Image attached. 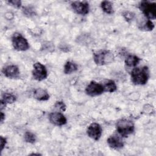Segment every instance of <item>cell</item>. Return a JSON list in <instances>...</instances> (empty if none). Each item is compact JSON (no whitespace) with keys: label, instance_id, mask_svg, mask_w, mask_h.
I'll return each mask as SVG.
<instances>
[{"label":"cell","instance_id":"1","mask_svg":"<svg viewBox=\"0 0 156 156\" xmlns=\"http://www.w3.org/2000/svg\"><path fill=\"white\" fill-rule=\"evenodd\" d=\"M149 70L147 66L135 67L130 73L131 82L136 85H145L149 78Z\"/></svg>","mask_w":156,"mask_h":156},{"label":"cell","instance_id":"2","mask_svg":"<svg viewBox=\"0 0 156 156\" xmlns=\"http://www.w3.org/2000/svg\"><path fill=\"white\" fill-rule=\"evenodd\" d=\"M116 129L121 136L126 138L133 133L135 130V126L132 121L122 118L119 119L116 122Z\"/></svg>","mask_w":156,"mask_h":156},{"label":"cell","instance_id":"3","mask_svg":"<svg viewBox=\"0 0 156 156\" xmlns=\"http://www.w3.org/2000/svg\"><path fill=\"white\" fill-rule=\"evenodd\" d=\"M115 60V55L109 50H99L93 54L94 62L99 66H102L112 63Z\"/></svg>","mask_w":156,"mask_h":156},{"label":"cell","instance_id":"4","mask_svg":"<svg viewBox=\"0 0 156 156\" xmlns=\"http://www.w3.org/2000/svg\"><path fill=\"white\" fill-rule=\"evenodd\" d=\"M138 8L148 20H155L156 18V4L147 1H142Z\"/></svg>","mask_w":156,"mask_h":156},{"label":"cell","instance_id":"5","mask_svg":"<svg viewBox=\"0 0 156 156\" xmlns=\"http://www.w3.org/2000/svg\"><path fill=\"white\" fill-rule=\"evenodd\" d=\"M12 43L14 49L18 51H25L29 48V44L27 39L18 32L13 34Z\"/></svg>","mask_w":156,"mask_h":156},{"label":"cell","instance_id":"6","mask_svg":"<svg viewBox=\"0 0 156 156\" xmlns=\"http://www.w3.org/2000/svg\"><path fill=\"white\" fill-rule=\"evenodd\" d=\"M32 73L34 79L38 81H41L48 77L46 68L40 62H36L34 64Z\"/></svg>","mask_w":156,"mask_h":156},{"label":"cell","instance_id":"7","mask_svg":"<svg viewBox=\"0 0 156 156\" xmlns=\"http://www.w3.org/2000/svg\"><path fill=\"white\" fill-rule=\"evenodd\" d=\"M104 92L102 83H98L94 80L91 81L85 88V93L87 95L94 97L99 96Z\"/></svg>","mask_w":156,"mask_h":156},{"label":"cell","instance_id":"8","mask_svg":"<svg viewBox=\"0 0 156 156\" xmlns=\"http://www.w3.org/2000/svg\"><path fill=\"white\" fill-rule=\"evenodd\" d=\"M87 133L90 138L95 141H98L102 135V129L99 124L93 122L88 127Z\"/></svg>","mask_w":156,"mask_h":156},{"label":"cell","instance_id":"9","mask_svg":"<svg viewBox=\"0 0 156 156\" xmlns=\"http://www.w3.org/2000/svg\"><path fill=\"white\" fill-rule=\"evenodd\" d=\"M71 5L73 11L78 15H85L89 12V4L87 1H74L71 2Z\"/></svg>","mask_w":156,"mask_h":156},{"label":"cell","instance_id":"10","mask_svg":"<svg viewBox=\"0 0 156 156\" xmlns=\"http://www.w3.org/2000/svg\"><path fill=\"white\" fill-rule=\"evenodd\" d=\"M2 72L4 76L9 79H17L20 74L18 67L15 65H10L4 67Z\"/></svg>","mask_w":156,"mask_h":156},{"label":"cell","instance_id":"11","mask_svg":"<svg viewBox=\"0 0 156 156\" xmlns=\"http://www.w3.org/2000/svg\"><path fill=\"white\" fill-rule=\"evenodd\" d=\"M49 120L51 124L57 126H63L67 122L66 117L60 112L51 113L49 115Z\"/></svg>","mask_w":156,"mask_h":156},{"label":"cell","instance_id":"12","mask_svg":"<svg viewBox=\"0 0 156 156\" xmlns=\"http://www.w3.org/2000/svg\"><path fill=\"white\" fill-rule=\"evenodd\" d=\"M107 144L108 146L114 149H119L124 147V142L122 138L117 135H113L110 136L107 140Z\"/></svg>","mask_w":156,"mask_h":156},{"label":"cell","instance_id":"13","mask_svg":"<svg viewBox=\"0 0 156 156\" xmlns=\"http://www.w3.org/2000/svg\"><path fill=\"white\" fill-rule=\"evenodd\" d=\"M34 98L39 101H45L49 99V94L48 91L43 88H38L34 91Z\"/></svg>","mask_w":156,"mask_h":156},{"label":"cell","instance_id":"14","mask_svg":"<svg viewBox=\"0 0 156 156\" xmlns=\"http://www.w3.org/2000/svg\"><path fill=\"white\" fill-rule=\"evenodd\" d=\"M141 60V59L138 56L135 55L130 54L126 57L125 60V64L127 67L135 68L137 66V65L140 63Z\"/></svg>","mask_w":156,"mask_h":156},{"label":"cell","instance_id":"15","mask_svg":"<svg viewBox=\"0 0 156 156\" xmlns=\"http://www.w3.org/2000/svg\"><path fill=\"white\" fill-rule=\"evenodd\" d=\"M102 85L104 87V92L113 93L117 90V86L116 85V83L113 80H105Z\"/></svg>","mask_w":156,"mask_h":156},{"label":"cell","instance_id":"16","mask_svg":"<svg viewBox=\"0 0 156 156\" xmlns=\"http://www.w3.org/2000/svg\"><path fill=\"white\" fill-rule=\"evenodd\" d=\"M78 69L77 65L71 61H68L64 65L63 72L65 74H70Z\"/></svg>","mask_w":156,"mask_h":156},{"label":"cell","instance_id":"17","mask_svg":"<svg viewBox=\"0 0 156 156\" xmlns=\"http://www.w3.org/2000/svg\"><path fill=\"white\" fill-rule=\"evenodd\" d=\"M101 7L107 14L112 15L114 13L113 4L108 1H104L101 3Z\"/></svg>","mask_w":156,"mask_h":156},{"label":"cell","instance_id":"18","mask_svg":"<svg viewBox=\"0 0 156 156\" xmlns=\"http://www.w3.org/2000/svg\"><path fill=\"white\" fill-rule=\"evenodd\" d=\"M3 102H4L6 104H13L15 102L16 100V98L15 95L11 94V93H4L2 95L1 99Z\"/></svg>","mask_w":156,"mask_h":156},{"label":"cell","instance_id":"19","mask_svg":"<svg viewBox=\"0 0 156 156\" xmlns=\"http://www.w3.org/2000/svg\"><path fill=\"white\" fill-rule=\"evenodd\" d=\"M154 27L155 26H154V24L152 23V21L150 20L147 19V20L144 21V23H141V27H140L139 28L141 30L151 31V30H152L154 29Z\"/></svg>","mask_w":156,"mask_h":156},{"label":"cell","instance_id":"20","mask_svg":"<svg viewBox=\"0 0 156 156\" xmlns=\"http://www.w3.org/2000/svg\"><path fill=\"white\" fill-rule=\"evenodd\" d=\"M24 138L26 143L33 144L36 141V136L31 132H26L24 135Z\"/></svg>","mask_w":156,"mask_h":156},{"label":"cell","instance_id":"21","mask_svg":"<svg viewBox=\"0 0 156 156\" xmlns=\"http://www.w3.org/2000/svg\"><path fill=\"white\" fill-rule=\"evenodd\" d=\"M122 16L126 21L130 22V21H132V20L133 19V18L135 16V14L133 12L127 10V11H124L122 12Z\"/></svg>","mask_w":156,"mask_h":156},{"label":"cell","instance_id":"22","mask_svg":"<svg viewBox=\"0 0 156 156\" xmlns=\"http://www.w3.org/2000/svg\"><path fill=\"white\" fill-rule=\"evenodd\" d=\"M55 107L57 108H58L60 110H61L63 112H65L66 110V106L65 105V104L62 102V101H57L56 102V103L55 104Z\"/></svg>","mask_w":156,"mask_h":156},{"label":"cell","instance_id":"23","mask_svg":"<svg viewBox=\"0 0 156 156\" xmlns=\"http://www.w3.org/2000/svg\"><path fill=\"white\" fill-rule=\"evenodd\" d=\"M7 3L10 4L11 5L16 7V8H20L21 5V2L19 0H12V1H8Z\"/></svg>","mask_w":156,"mask_h":156},{"label":"cell","instance_id":"24","mask_svg":"<svg viewBox=\"0 0 156 156\" xmlns=\"http://www.w3.org/2000/svg\"><path fill=\"white\" fill-rule=\"evenodd\" d=\"M0 141H1V152H2L7 144V139L5 137L1 136Z\"/></svg>","mask_w":156,"mask_h":156},{"label":"cell","instance_id":"25","mask_svg":"<svg viewBox=\"0 0 156 156\" xmlns=\"http://www.w3.org/2000/svg\"><path fill=\"white\" fill-rule=\"evenodd\" d=\"M6 105L7 104L4 102H3L2 100H1V101H0V107H1V111L3 108H4L6 107Z\"/></svg>","mask_w":156,"mask_h":156},{"label":"cell","instance_id":"26","mask_svg":"<svg viewBox=\"0 0 156 156\" xmlns=\"http://www.w3.org/2000/svg\"><path fill=\"white\" fill-rule=\"evenodd\" d=\"M0 117H1V123H2L4 120L5 119V114L2 111L1 112V116H0Z\"/></svg>","mask_w":156,"mask_h":156}]
</instances>
